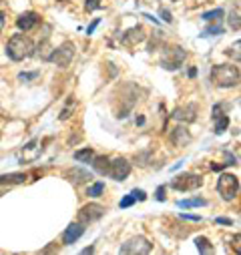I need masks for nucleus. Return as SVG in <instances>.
I'll return each mask as SVG.
<instances>
[{
  "mask_svg": "<svg viewBox=\"0 0 241 255\" xmlns=\"http://www.w3.org/2000/svg\"><path fill=\"white\" fill-rule=\"evenodd\" d=\"M211 83L219 89H231L239 85V69L233 65H217L211 69Z\"/></svg>",
  "mask_w": 241,
  "mask_h": 255,
  "instance_id": "obj_1",
  "label": "nucleus"
},
{
  "mask_svg": "<svg viewBox=\"0 0 241 255\" xmlns=\"http://www.w3.org/2000/svg\"><path fill=\"white\" fill-rule=\"evenodd\" d=\"M6 54L12 60L20 62V60H24V58L34 54V42L24 34H14L6 44Z\"/></svg>",
  "mask_w": 241,
  "mask_h": 255,
  "instance_id": "obj_2",
  "label": "nucleus"
},
{
  "mask_svg": "<svg viewBox=\"0 0 241 255\" xmlns=\"http://www.w3.org/2000/svg\"><path fill=\"white\" fill-rule=\"evenodd\" d=\"M185 48H181L179 44H169L165 46V50L161 52L159 56V62H161V67L165 71H177L179 67H183V62H185Z\"/></svg>",
  "mask_w": 241,
  "mask_h": 255,
  "instance_id": "obj_3",
  "label": "nucleus"
},
{
  "mask_svg": "<svg viewBox=\"0 0 241 255\" xmlns=\"http://www.w3.org/2000/svg\"><path fill=\"white\" fill-rule=\"evenodd\" d=\"M217 191L223 201H233L239 193V179L231 173H223L217 179Z\"/></svg>",
  "mask_w": 241,
  "mask_h": 255,
  "instance_id": "obj_4",
  "label": "nucleus"
},
{
  "mask_svg": "<svg viewBox=\"0 0 241 255\" xmlns=\"http://www.w3.org/2000/svg\"><path fill=\"white\" fill-rule=\"evenodd\" d=\"M151 249H153V243L143 235L131 237L129 241L120 245V253H125V255H147L151 253Z\"/></svg>",
  "mask_w": 241,
  "mask_h": 255,
  "instance_id": "obj_5",
  "label": "nucleus"
},
{
  "mask_svg": "<svg viewBox=\"0 0 241 255\" xmlns=\"http://www.w3.org/2000/svg\"><path fill=\"white\" fill-rule=\"evenodd\" d=\"M203 185V177L197 173H181L171 181V187L177 191H195Z\"/></svg>",
  "mask_w": 241,
  "mask_h": 255,
  "instance_id": "obj_6",
  "label": "nucleus"
},
{
  "mask_svg": "<svg viewBox=\"0 0 241 255\" xmlns=\"http://www.w3.org/2000/svg\"><path fill=\"white\" fill-rule=\"evenodd\" d=\"M73 58H75V44L71 40H67V42L60 44L58 48L52 50V54H50L48 60H52L56 67H69Z\"/></svg>",
  "mask_w": 241,
  "mask_h": 255,
  "instance_id": "obj_7",
  "label": "nucleus"
},
{
  "mask_svg": "<svg viewBox=\"0 0 241 255\" xmlns=\"http://www.w3.org/2000/svg\"><path fill=\"white\" fill-rule=\"evenodd\" d=\"M131 173V163L125 159V157H117L109 163V171L107 175H111L115 181H125Z\"/></svg>",
  "mask_w": 241,
  "mask_h": 255,
  "instance_id": "obj_8",
  "label": "nucleus"
},
{
  "mask_svg": "<svg viewBox=\"0 0 241 255\" xmlns=\"http://www.w3.org/2000/svg\"><path fill=\"white\" fill-rule=\"evenodd\" d=\"M105 207L103 205H99V203H89V205H85L81 211H79V223H83V225H87V223H95V221H99L103 215H105Z\"/></svg>",
  "mask_w": 241,
  "mask_h": 255,
  "instance_id": "obj_9",
  "label": "nucleus"
},
{
  "mask_svg": "<svg viewBox=\"0 0 241 255\" xmlns=\"http://www.w3.org/2000/svg\"><path fill=\"white\" fill-rule=\"evenodd\" d=\"M40 153H42V147H40V143L34 139V141H30L28 145H24V147L20 149L18 161H20V163H32V161H36V159L40 157Z\"/></svg>",
  "mask_w": 241,
  "mask_h": 255,
  "instance_id": "obj_10",
  "label": "nucleus"
},
{
  "mask_svg": "<svg viewBox=\"0 0 241 255\" xmlns=\"http://www.w3.org/2000/svg\"><path fill=\"white\" fill-rule=\"evenodd\" d=\"M145 38H147V32H145V28H143L141 24H137V26L129 28L127 32H123V36H120V42H123V44H127V46H135V44L143 42Z\"/></svg>",
  "mask_w": 241,
  "mask_h": 255,
  "instance_id": "obj_11",
  "label": "nucleus"
},
{
  "mask_svg": "<svg viewBox=\"0 0 241 255\" xmlns=\"http://www.w3.org/2000/svg\"><path fill=\"white\" fill-rule=\"evenodd\" d=\"M177 121H183V123H193L197 119V105H185V107H179L173 111L171 115Z\"/></svg>",
  "mask_w": 241,
  "mask_h": 255,
  "instance_id": "obj_12",
  "label": "nucleus"
},
{
  "mask_svg": "<svg viewBox=\"0 0 241 255\" xmlns=\"http://www.w3.org/2000/svg\"><path fill=\"white\" fill-rule=\"evenodd\" d=\"M40 22V16L36 14V12H24V14H20L18 18H16V26L20 28V30H24V32H28V30H32L36 24Z\"/></svg>",
  "mask_w": 241,
  "mask_h": 255,
  "instance_id": "obj_13",
  "label": "nucleus"
},
{
  "mask_svg": "<svg viewBox=\"0 0 241 255\" xmlns=\"http://www.w3.org/2000/svg\"><path fill=\"white\" fill-rule=\"evenodd\" d=\"M171 143L175 147H187L191 143V133L187 131V127H177V129H173Z\"/></svg>",
  "mask_w": 241,
  "mask_h": 255,
  "instance_id": "obj_14",
  "label": "nucleus"
},
{
  "mask_svg": "<svg viewBox=\"0 0 241 255\" xmlns=\"http://www.w3.org/2000/svg\"><path fill=\"white\" fill-rule=\"evenodd\" d=\"M83 233H85V225H83V223H71V225L67 227V231L63 233V243H65V245H71V243H75Z\"/></svg>",
  "mask_w": 241,
  "mask_h": 255,
  "instance_id": "obj_15",
  "label": "nucleus"
},
{
  "mask_svg": "<svg viewBox=\"0 0 241 255\" xmlns=\"http://www.w3.org/2000/svg\"><path fill=\"white\" fill-rule=\"evenodd\" d=\"M67 179L73 183V185H81V183H87V181H91L93 177H91V173H87L85 169H69L67 171Z\"/></svg>",
  "mask_w": 241,
  "mask_h": 255,
  "instance_id": "obj_16",
  "label": "nucleus"
},
{
  "mask_svg": "<svg viewBox=\"0 0 241 255\" xmlns=\"http://www.w3.org/2000/svg\"><path fill=\"white\" fill-rule=\"evenodd\" d=\"M28 177L26 173H6V175H0V185H18L24 183Z\"/></svg>",
  "mask_w": 241,
  "mask_h": 255,
  "instance_id": "obj_17",
  "label": "nucleus"
},
{
  "mask_svg": "<svg viewBox=\"0 0 241 255\" xmlns=\"http://www.w3.org/2000/svg\"><path fill=\"white\" fill-rule=\"evenodd\" d=\"M91 163H93V167H95L97 173L107 175V171H109V157H105V155H101V157H93Z\"/></svg>",
  "mask_w": 241,
  "mask_h": 255,
  "instance_id": "obj_18",
  "label": "nucleus"
},
{
  "mask_svg": "<svg viewBox=\"0 0 241 255\" xmlns=\"http://www.w3.org/2000/svg\"><path fill=\"white\" fill-rule=\"evenodd\" d=\"M201 205H207V201L201 199V197H195V199H183V201H179V203H177V207H181V209H193V207H201Z\"/></svg>",
  "mask_w": 241,
  "mask_h": 255,
  "instance_id": "obj_19",
  "label": "nucleus"
},
{
  "mask_svg": "<svg viewBox=\"0 0 241 255\" xmlns=\"http://www.w3.org/2000/svg\"><path fill=\"white\" fill-rule=\"evenodd\" d=\"M93 157H95V151L93 149H81V151H75V159L79 161V163H91L93 161Z\"/></svg>",
  "mask_w": 241,
  "mask_h": 255,
  "instance_id": "obj_20",
  "label": "nucleus"
},
{
  "mask_svg": "<svg viewBox=\"0 0 241 255\" xmlns=\"http://www.w3.org/2000/svg\"><path fill=\"white\" fill-rule=\"evenodd\" d=\"M221 16H223V10H221V8H215V10H209V12H203V14H201V18H203L205 22H219Z\"/></svg>",
  "mask_w": 241,
  "mask_h": 255,
  "instance_id": "obj_21",
  "label": "nucleus"
},
{
  "mask_svg": "<svg viewBox=\"0 0 241 255\" xmlns=\"http://www.w3.org/2000/svg\"><path fill=\"white\" fill-rule=\"evenodd\" d=\"M195 245H197V249H199L201 253H213V245L209 243L207 237H197V239H195Z\"/></svg>",
  "mask_w": 241,
  "mask_h": 255,
  "instance_id": "obj_22",
  "label": "nucleus"
},
{
  "mask_svg": "<svg viewBox=\"0 0 241 255\" xmlns=\"http://www.w3.org/2000/svg\"><path fill=\"white\" fill-rule=\"evenodd\" d=\"M227 127H229V119H227V115H219V117H215V133H217V135L223 133Z\"/></svg>",
  "mask_w": 241,
  "mask_h": 255,
  "instance_id": "obj_23",
  "label": "nucleus"
},
{
  "mask_svg": "<svg viewBox=\"0 0 241 255\" xmlns=\"http://www.w3.org/2000/svg\"><path fill=\"white\" fill-rule=\"evenodd\" d=\"M103 191H105V183H95V185H91L89 189H87V195L89 197H101L103 195Z\"/></svg>",
  "mask_w": 241,
  "mask_h": 255,
  "instance_id": "obj_24",
  "label": "nucleus"
},
{
  "mask_svg": "<svg viewBox=\"0 0 241 255\" xmlns=\"http://www.w3.org/2000/svg\"><path fill=\"white\" fill-rule=\"evenodd\" d=\"M229 26H231L235 32H239V28H241V22H239V8L231 10V14H229Z\"/></svg>",
  "mask_w": 241,
  "mask_h": 255,
  "instance_id": "obj_25",
  "label": "nucleus"
},
{
  "mask_svg": "<svg viewBox=\"0 0 241 255\" xmlns=\"http://www.w3.org/2000/svg\"><path fill=\"white\" fill-rule=\"evenodd\" d=\"M223 32V28L219 26V24H211V26H207L203 32H201V36H213V34H221Z\"/></svg>",
  "mask_w": 241,
  "mask_h": 255,
  "instance_id": "obj_26",
  "label": "nucleus"
},
{
  "mask_svg": "<svg viewBox=\"0 0 241 255\" xmlns=\"http://www.w3.org/2000/svg\"><path fill=\"white\" fill-rule=\"evenodd\" d=\"M103 0H85V8L89 10V12H93V10H97V8H101L103 4Z\"/></svg>",
  "mask_w": 241,
  "mask_h": 255,
  "instance_id": "obj_27",
  "label": "nucleus"
},
{
  "mask_svg": "<svg viewBox=\"0 0 241 255\" xmlns=\"http://www.w3.org/2000/svg\"><path fill=\"white\" fill-rule=\"evenodd\" d=\"M71 109H75V101H73V99H71V101H69V105L63 109V113H60V117H58V119H60V121H67V119L71 117Z\"/></svg>",
  "mask_w": 241,
  "mask_h": 255,
  "instance_id": "obj_28",
  "label": "nucleus"
},
{
  "mask_svg": "<svg viewBox=\"0 0 241 255\" xmlns=\"http://www.w3.org/2000/svg\"><path fill=\"white\" fill-rule=\"evenodd\" d=\"M38 50H42V52H38V54H40L44 60H48V58H50V54H52V50H50V46H48V42H46V40L38 46Z\"/></svg>",
  "mask_w": 241,
  "mask_h": 255,
  "instance_id": "obj_29",
  "label": "nucleus"
},
{
  "mask_svg": "<svg viewBox=\"0 0 241 255\" xmlns=\"http://www.w3.org/2000/svg\"><path fill=\"white\" fill-rule=\"evenodd\" d=\"M135 201H137V199H135L133 195H125L123 199H120V209H129V207H131Z\"/></svg>",
  "mask_w": 241,
  "mask_h": 255,
  "instance_id": "obj_30",
  "label": "nucleus"
},
{
  "mask_svg": "<svg viewBox=\"0 0 241 255\" xmlns=\"http://www.w3.org/2000/svg\"><path fill=\"white\" fill-rule=\"evenodd\" d=\"M36 77H38V73H20V75H18L20 81H34Z\"/></svg>",
  "mask_w": 241,
  "mask_h": 255,
  "instance_id": "obj_31",
  "label": "nucleus"
},
{
  "mask_svg": "<svg viewBox=\"0 0 241 255\" xmlns=\"http://www.w3.org/2000/svg\"><path fill=\"white\" fill-rule=\"evenodd\" d=\"M131 195H133L135 199H139V201H145V199H147V193H145V191H141V189H135Z\"/></svg>",
  "mask_w": 241,
  "mask_h": 255,
  "instance_id": "obj_32",
  "label": "nucleus"
},
{
  "mask_svg": "<svg viewBox=\"0 0 241 255\" xmlns=\"http://www.w3.org/2000/svg\"><path fill=\"white\" fill-rule=\"evenodd\" d=\"M159 14H161V18H163L165 22H173V16H171V12H169L167 8H161V10H159Z\"/></svg>",
  "mask_w": 241,
  "mask_h": 255,
  "instance_id": "obj_33",
  "label": "nucleus"
},
{
  "mask_svg": "<svg viewBox=\"0 0 241 255\" xmlns=\"http://www.w3.org/2000/svg\"><path fill=\"white\" fill-rule=\"evenodd\" d=\"M239 46H241V42L237 40V42H235V46L231 48V56H235V60H237V62H239Z\"/></svg>",
  "mask_w": 241,
  "mask_h": 255,
  "instance_id": "obj_34",
  "label": "nucleus"
},
{
  "mask_svg": "<svg viewBox=\"0 0 241 255\" xmlns=\"http://www.w3.org/2000/svg\"><path fill=\"white\" fill-rule=\"evenodd\" d=\"M163 193H165V187H159L157 189V201H165V195Z\"/></svg>",
  "mask_w": 241,
  "mask_h": 255,
  "instance_id": "obj_35",
  "label": "nucleus"
},
{
  "mask_svg": "<svg viewBox=\"0 0 241 255\" xmlns=\"http://www.w3.org/2000/svg\"><path fill=\"white\" fill-rule=\"evenodd\" d=\"M215 221H217V223H221V225H233V221H231V219H227V217H217Z\"/></svg>",
  "mask_w": 241,
  "mask_h": 255,
  "instance_id": "obj_36",
  "label": "nucleus"
},
{
  "mask_svg": "<svg viewBox=\"0 0 241 255\" xmlns=\"http://www.w3.org/2000/svg\"><path fill=\"white\" fill-rule=\"evenodd\" d=\"M99 22H101V20H99V18H97V20H95V22H93V24H91V26H89V28H87V34H93V32H95V28H97V26H99Z\"/></svg>",
  "mask_w": 241,
  "mask_h": 255,
  "instance_id": "obj_37",
  "label": "nucleus"
},
{
  "mask_svg": "<svg viewBox=\"0 0 241 255\" xmlns=\"http://www.w3.org/2000/svg\"><path fill=\"white\" fill-rule=\"evenodd\" d=\"M181 219H189V221H201L199 215H181Z\"/></svg>",
  "mask_w": 241,
  "mask_h": 255,
  "instance_id": "obj_38",
  "label": "nucleus"
},
{
  "mask_svg": "<svg viewBox=\"0 0 241 255\" xmlns=\"http://www.w3.org/2000/svg\"><path fill=\"white\" fill-rule=\"evenodd\" d=\"M195 75H197V69L191 67V69H189V79H195Z\"/></svg>",
  "mask_w": 241,
  "mask_h": 255,
  "instance_id": "obj_39",
  "label": "nucleus"
},
{
  "mask_svg": "<svg viewBox=\"0 0 241 255\" xmlns=\"http://www.w3.org/2000/svg\"><path fill=\"white\" fill-rule=\"evenodd\" d=\"M2 28H4V14L0 12V32H2Z\"/></svg>",
  "mask_w": 241,
  "mask_h": 255,
  "instance_id": "obj_40",
  "label": "nucleus"
},
{
  "mask_svg": "<svg viewBox=\"0 0 241 255\" xmlns=\"http://www.w3.org/2000/svg\"><path fill=\"white\" fill-rule=\"evenodd\" d=\"M95 251V247H87V249H83V253H93Z\"/></svg>",
  "mask_w": 241,
  "mask_h": 255,
  "instance_id": "obj_41",
  "label": "nucleus"
},
{
  "mask_svg": "<svg viewBox=\"0 0 241 255\" xmlns=\"http://www.w3.org/2000/svg\"><path fill=\"white\" fill-rule=\"evenodd\" d=\"M171 2H179V0H171Z\"/></svg>",
  "mask_w": 241,
  "mask_h": 255,
  "instance_id": "obj_42",
  "label": "nucleus"
}]
</instances>
